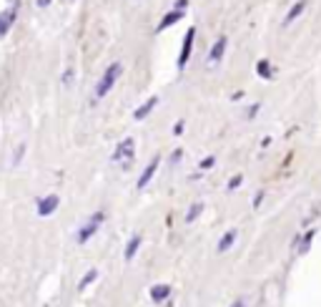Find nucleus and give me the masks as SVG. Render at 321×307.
Segmentation results:
<instances>
[{
  "mask_svg": "<svg viewBox=\"0 0 321 307\" xmlns=\"http://www.w3.org/2000/svg\"><path fill=\"white\" fill-rule=\"evenodd\" d=\"M181 156H183V151H181V149H176V151H173V154H171V164H173V166H176V164H178V161H181Z\"/></svg>",
  "mask_w": 321,
  "mask_h": 307,
  "instance_id": "b1692460",
  "label": "nucleus"
},
{
  "mask_svg": "<svg viewBox=\"0 0 321 307\" xmlns=\"http://www.w3.org/2000/svg\"><path fill=\"white\" fill-rule=\"evenodd\" d=\"M241 184H244V176H241V174H238V176H233V179L228 181V186H226V189H228V191H233V189H238Z\"/></svg>",
  "mask_w": 321,
  "mask_h": 307,
  "instance_id": "4be33fe9",
  "label": "nucleus"
},
{
  "mask_svg": "<svg viewBox=\"0 0 321 307\" xmlns=\"http://www.w3.org/2000/svg\"><path fill=\"white\" fill-rule=\"evenodd\" d=\"M15 18H18V8H15V5H13V8H5V10H0V41H3V38L10 33Z\"/></svg>",
  "mask_w": 321,
  "mask_h": 307,
  "instance_id": "423d86ee",
  "label": "nucleus"
},
{
  "mask_svg": "<svg viewBox=\"0 0 321 307\" xmlns=\"http://www.w3.org/2000/svg\"><path fill=\"white\" fill-rule=\"evenodd\" d=\"M106 222V214L103 212H96V214H91L88 217V222L83 224V227H80V232H78V244H86L96 232H98V229H101V224Z\"/></svg>",
  "mask_w": 321,
  "mask_h": 307,
  "instance_id": "7ed1b4c3",
  "label": "nucleus"
},
{
  "mask_svg": "<svg viewBox=\"0 0 321 307\" xmlns=\"http://www.w3.org/2000/svg\"><path fill=\"white\" fill-rule=\"evenodd\" d=\"M261 111V103H254V106H249L246 108V119H256V113Z\"/></svg>",
  "mask_w": 321,
  "mask_h": 307,
  "instance_id": "5701e85b",
  "label": "nucleus"
},
{
  "mask_svg": "<svg viewBox=\"0 0 321 307\" xmlns=\"http://www.w3.org/2000/svg\"><path fill=\"white\" fill-rule=\"evenodd\" d=\"M183 18H186V10H176V8H173L171 13H166L163 18H160V23H158V28H156V30H158V33H163L166 28L176 25V23H178V20H183Z\"/></svg>",
  "mask_w": 321,
  "mask_h": 307,
  "instance_id": "9d476101",
  "label": "nucleus"
},
{
  "mask_svg": "<svg viewBox=\"0 0 321 307\" xmlns=\"http://www.w3.org/2000/svg\"><path fill=\"white\" fill-rule=\"evenodd\" d=\"M306 5H309V0H296V3L289 8V13L284 15V23H281V25H284V28H289V25H291V23H294V20H296V18L304 13V10H306Z\"/></svg>",
  "mask_w": 321,
  "mask_h": 307,
  "instance_id": "9b49d317",
  "label": "nucleus"
},
{
  "mask_svg": "<svg viewBox=\"0 0 321 307\" xmlns=\"http://www.w3.org/2000/svg\"><path fill=\"white\" fill-rule=\"evenodd\" d=\"M73 78H75V71H73V68H65V71H63V86H70Z\"/></svg>",
  "mask_w": 321,
  "mask_h": 307,
  "instance_id": "6ab92c4d",
  "label": "nucleus"
},
{
  "mask_svg": "<svg viewBox=\"0 0 321 307\" xmlns=\"http://www.w3.org/2000/svg\"><path fill=\"white\" fill-rule=\"evenodd\" d=\"M133 156H136V141L128 136V139H123V141H118V146H115V151H113L110 161H113V164H120V166L126 169V166L133 161Z\"/></svg>",
  "mask_w": 321,
  "mask_h": 307,
  "instance_id": "f03ea898",
  "label": "nucleus"
},
{
  "mask_svg": "<svg viewBox=\"0 0 321 307\" xmlns=\"http://www.w3.org/2000/svg\"><path fill=\"white\" fill-rule=\"evenodd\" d=\"M231 307H246V300H244V297H238V300L231 302Z\"/></svg>",
  "mask_w": 321,
  "mask_h": 307,
  "instance_id": "bb28decb",
  "label": "nucleus"
},
{
  "mask_svg": "<svg viewBox=\"0 0 321 307\" xmlns=\"http://www.w3.org/2000/svg\"><path fill=\"white\" fill-rule=\"evenodd\" d=\"M173 8H176V10H186V8H188V0H176Z\"/></svg>",
  "mask_w": 321,
  "mask_h": 307,
  "instance_id": "393cba45",
  "label": "nucleus"
},
{
  "mask_svg": "<svg viewBox=\"0 0 321 307\" xmlns=\"http://www.w3.org/2000/svg\"><path fill=\"white\" fill-rule=\"evenodd\" d=\"M226 46H228V38H226V35H218L216 41H214V46H211V51H209V56H206V66H209V68H214V66H218V63L223 61Z\"/></svg>",
  "mask_w": 321,
  "mask_h": 307,
  "instance_id": "39448f33",
  "label": "nucleus"
},
{
  "mask_svg": "<svg viewBox=\"0 0 321 307\" xmlns=\"http://www.w3.org/2000/svg\"><path fill=\"white\" fill-rule=\"evenodd\" d=\"M158 164H160V156H153V159H151V164L143 169V174H141V176H138V181H136V186H138V189H146V186L151 184V179H153V176H156V171H158Z\"/></svg>",
  "mask_w": 321,
  "mask_h": 307,
  "instance_id": "6e6552de",
  "label": "nucleus"
},
{
  "mask_svg": "<svg viewBox=\"0 0 321 307\" xmlns=\"http://www.w3.org/2000/svg\"><path fill=\"white\" fill-rule=\"evenodd\" d=\"M193 41H196V25H191L188 30H186V35H183V43H181V53H178V71H183L186 66H188V58H191V53H193Z\"/></svg>",
  "mask_w": 321,
  "mask_h": 307,
  "instance_id": "20e7f679",
  "label": "nucleus"
},
{
  "mask_svg": "<svg viewBox=\"0 0 321 307\" xmlns=\"http://www.w3.org/2000/svg\"><path fill=\"white\" fill-rule=\"evenodd\" d=\"M198 166L204 169V171H206V169H214V166H216V159H214V156H206V159H201Z\"/></svg>",
  "mask_w": 321,
  "mask_h": 307,
  "instance_id": "412c9836",
  "label": "nucleus"
},
{
  "mask_svg": "<svg viewBox=\"0 0 321 307\" xmlns=\"http://www.w3.org/2000/svg\"><path fill=\"white\" fill-rule=\"evenodd\" d=\"M256 73H259V78H264V81H271V78H273V68H271V63H268L266 58H261V61L256 63Z\"/></svg>",
  "mask_w": 321,
  "mask_h": 307,
  "instance_id": "2eb2a0df",
  "label": "nucleus"
},
{
  "mask_svg": "<svg viewBox=\"0 0 321 307\" xmlns=\"http://www.w3.org/2000/svg\"><path fill=\"white\" fill-rule=\"evenodd\" d=\"M236 237H238V234H236V229H228V232H226V234L221 237V242H218V247H216V249H218V254H223V252H228V249L233 247V242H236Z\"/></svg>",
  "mask_w": 321,
  "mask_h": 307,
  "instance_id": "4468645a",
  "label": "nucleus"
},
{
  "mask_svg": "<svg viewBox=\"0 0 321 307\" xmlns=\"http://www.w3.org/2000/svg\"><path fill=\"white\" fill-rule=\"evenodd\" d=\"M264 197H266V194H264V191H259V194H256V199H254V207H256V209L261 207V202H264Z\"/></svg>",
  "mask_w": 321,
  "mask_h": 307,
  "instance_id": "a878e982",
  "label": "nucleus"
},
{
  "mask_svg": "<svg viewBox=\"0 0 321 307\" xmlns=\"http://www.w3.org/2000/svg\"><path fill=\"white\" fill-rule=\"evenodd\" d=\"M58 204H60V197H55V194L40 197L38 199V217H51L58 209Z\"/></svg>",
  "mask_w": 321,
  "mask_h": 307,
  "instance_id": "0eeeda50",
  "label": "nucleus"
},
{
  "mask_svg": "<svg viewBox=\"0 0 321 307\" xmlns=\"http://www.w3.org/2000/svg\"><path fill=\"white\" fill-rule=\"evenodd\" d=\"M23 154H25V144H20V146L15 149V156H13V166H18V164L23 161Z\"/></svg>",
  "mask_w": 321,
  "mask_h": 307,
  "instance_id": "aec40b11",
  "label": "nucleus"
},
{
  "mask_svg": "<svg viewBox=\"0 0 321 307\" xmlns=\"http://www.w3.org/2000/svg\"><path fill=\"white\" fill-rule=\"evenodd\" d=\"M96 277H98V270H91V272H86V275H83V280L78 282V290L83 292V290H86V287H88V285H91Z\"/></svg>",
  "mask_w": 321,
  "mask_h": 307,
  "instance_id": "a211bd4d",
  "label": "nucleus"
},
{
  "mask_svg": "<svg viewBox=\"0 0 321 307\" xmlns=\"http://www.w3.org/2000/svg\"><path fill=\"white\" fill-rule=\"evenodd\" d=\"M141 244H143V237H141V234L131 237V242H128V244H126V249H123V259H128V262H131V259L136 257V252L141 249Z\"/></svg>",
  "mask_w": 321,
  "mask_h": 307,
  "instance_id": "ddd939ff",
  "label": "nucleus"
},
{
  "mask_svg": "<svg viewBox=\"0 0 321 307\" xmlns=\"http://www.w3.org/2000/svg\"><path fill=\"white\" fill-rule=\"evenodd\" d=\"M311 242H314V229H311V232H306V234L301 237V242L296 244V252H299V254H306V252H309V247H311Z\"/></svg>",
  "mask_w": 321,
  "mask_h": 307,
  "instance_id": "dca6fc26",
  "label": "nucleus"
},
{
  "mask_svg": "<svg viewBox=\"0 0 321 307\" xmlns=\"http://www.w3.org/2000/svg\"><path fill=\"white\" fill-rule=\"evenodd\" d=\"M120 73H123V66H120L118 61H115V63H110V66L103 71L101 81L96 83V101L110 93V88H113V86H115V81L120 78Z\"/></svg>",
  "mask_w": 321,
  "mask_h": 307,
  "instance_id": "f257e3e1",
  "label": "nucleus"
},
{
  "mask_svg": "<svg viewBox=\"0 0 321 307\" xmlns=\"http://www.w3.org/2000/svg\"><path fill=\"white\" fill-rule=\"evenodd\" d=\"M201 212H204V202H196L188 212H186V222L191 224V222H196L198 217H201Z\"/></svg>",
  "mask_w": 321,
  "mask_h": 307,
  "instance_id": "f3484780",
  "label": "nucleus"
},
{
  "mask_svg": "<svg viewBox=\"0 0 321 307\" xmlns=\"http://www.w3.org/2000/svg\"><path fill=\"white\" fill-rule=\"evenodd\" d=\"M156 106H158V96H151L148 101H143V103H141V106L133 111V119H136V121H143V119H148L151 113H153V108H156Z\"/></svg>",
  "mask_w": 321,
  "mask_h": 307,
  "instance_id": "1a4fd4ad",
  "label": "nucleus"
},
{
  "mask_svg": "<svg viewBox=\"0 0 321 307\" xmlns=\"http://www.w3.org/2000/svg\"><path fill=\"white\" fill-rule=\"evenodd\" d=\"M171 297V287L168 285H153L151 287V300L153 302H166Z\"/></svg>",
  "mask_w": 321,
  "mask_h": 307,
  "instance_id": "f8f14e48",
  "label": "nucleus"
},
{
  "mask_svg": "<svg viewBox=\"0 0 321 307\" xmlns=\"http://www.w3.org/2000/svg\"><path fill=\"white\" fill-rule=\"evenodd\" d=\"M51 3H53V0H35V5H38V8H48Z\"/></svg>",
  "mask_w": 321,
  "mask_h": 307,
  "instance_id": "cd10ccee",
  "label": "nucleus"
}]
</instances>
